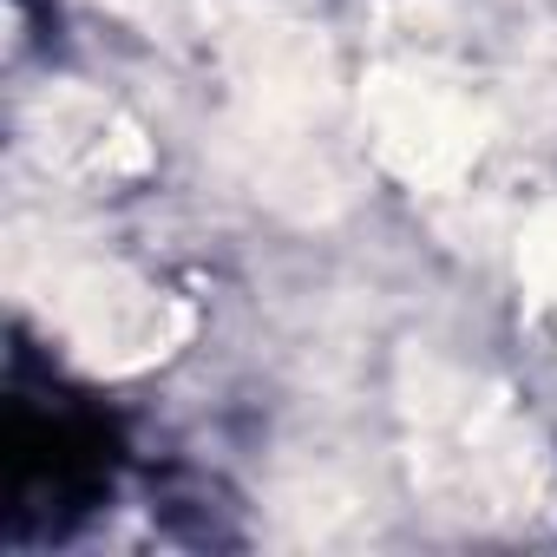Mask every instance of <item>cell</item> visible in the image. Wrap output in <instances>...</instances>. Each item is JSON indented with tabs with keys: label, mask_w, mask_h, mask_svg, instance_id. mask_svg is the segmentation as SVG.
Segmentation results:
<instances>
[{
	"label": "cell",
	"mask_w": 557,
	"mask_h": 557,
	"mask_svg": "<svg viewBox=\"0 0 557 557\" xmlns=\"http://www.w3.org/2000/svg\"><path fill=\"white\" fill-rule=\"evenodd\" d=\"M394 413L413 492L472 531H505L544 505V446L511 394L433 348H407L394 374Z\"/></svg>",
	"instance_id": "obj_2"
},
{
	"label": "cell",
	"mask_w": 557,
	"mask_h": 557,
	"mask_svg": "<svg viewBox=\"0 0 557 557\" xmlns=\"http://www.w3.org/2000/svg\"><path fill=\"white\" fill-rule=\"evenodd\" d=\"M518 283H524L537 329L557 342V203H544L518 236Z\"/></svg>",
	"instance_id": "obj_6"
},
{
	"label": "cell",
	"mask_w": 557,
	"mask_h": 557,
	"mask_svg": "<svg viewBox=\"0 0 557 557\" xmlns=\"http://www.w3.org/2000/svg\"><path fill=\"white\" fill-rule=\"evenodd\" d=\"M112 8L216 73L223 145L269 210L329 223L355 203L348 92L315 21L275 0H112Z\"/></svg>",
	"instance_id": "obj_1"
},
{
	"label": "cell",
	"mask_w": 557,
	"mask_h": 557,
	"mask_svg": "<svg viewBox=\"0 0 557 557\" xmlns=\"http://www.w3.org/2000/svg\"><path fill=\"white\" fill-rule=\"evenodd\" d=\"M368 151L426 197H453L479 177L492 145L485 92L466 79L446 40V14L433 0H387L381 8V60L361 86Z\"/></svg>",
	"instance_id": "obj_3"
},
{
	"label": "cell",
	"mask_w": 557,
	"mask_h": 557,
	"mask_svg": "<svg viewBox=\"0 0 557 557\" xmlns=\"http://www.w3.org/2000/svg\"><path fill=\"white\" fill-rule=\"evenodd\" d=\"M21 145L47 177L79 190H125L151 171L145 125L79 79H53L21 106Z\"/></svg>",
	"instance_id": "obj_5"
},
{
	"label": "cell",
	"mask_w": 557,
	"mask_h": 557,
	"mask_svg": "<svg viewBox=\"0 0 557 557\" xmlns=\"http://www.w3.org/2000/svg\"><path fill=\"white\" fill-rule=\"evenodd\" d=\"M8 289L92 374H145L190 342V309L171 289L112 256L79 249L53 223H8Z\"/></svg>",
	"instance_id": "obj_4"
}]
</instances>
